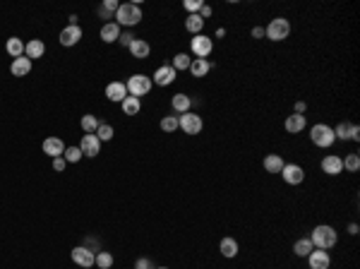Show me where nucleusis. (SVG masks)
Masks as SVG:
<instances>
[{"mask_svg": "<svg viewBox=\"0 0 360 269\" xmlns=\"http://www.w3.org/2000/svg\"><path fill=\"white\" fill-rule=\"evenodd\" d=\"M310 240H312V245L317 247V250H331V247L336 245L338 240V233L334 226L329 224H319L312 228V233H310Z\"/></svg>", "mask_w": 360, "mask_h": 269, "instance_id": "1", "label": "nucleus"}, {"mask_svg": "<svg viewBox=\"0 0 360 269\" xmlns=\"http://www.w3.org/2000/svg\"><path fill=\"white\" fill-rule=\"evenodd\" d=\"M142 22V8L140 3H120L116 12V24L120 27H135Z\"/></svg>", "mask_w": 360, "mask_h": 269, "instance_id": "2", "label": "nucleus"}, {"mask_svg": "<svg viewBox=\"0 0 360 269\" xmlns=\"http://www.w3.org/2000/svg\"><path fill=\"white\" fill-rule=\"evenodd\" d=\"M310 140H312L315 147L329 149L331 144L336 142V137H334V127H329L327 123H317V125L310 127Z\"/></svg>", "mask_w": 360, "mask_h": 269, "instance_id": "3", "label": "nucleus"}, {"mask_svg": "<svg viewBox=\"0 0 360 269\" xmlns=\"http://www.w3.org/2000/svg\"><path fill=\"white\" fill-rule=\"evenodd\" d=\"M264 36L269 41H283V39L291 36V22L286 17H274L272 22L264 27Z\"/></svg>", "mask_w": 360, "mask_h": 269, "instance_id": "4", "label": "nucleus"}, {"mask_svg": "<svg viewBox=\"0 0 360 269\" xmlns=\"http://www.w3.org/2000/svg\"><path fill=\"white\" fill-rule=\"evenodd\" d=\"M202 127H204V123H202V116H197V113L187 111L178 116V130H183L185 134H199Z\"/></svg>", "mask_w": 360, "mask_h": 269, "instance_id": "5", "label": "nucleus"}, {"mask_svg": "<svg viewBox=\"0 0 360 269\" xmlns=\"http://www.w3.org/2000/svg\"><path fill=\"white\" fill-rule=\"evenodd\" d=\"M125 87H127V94H130V97L140 99V97H144V94L151 91L154 82H151V77H147V75H132L125 82Z\"/></svg>", "mask_w": 360, "mask_h": 269, "instance_id": "6", "label": "nucleus"}, {"mask_svg": "<svg viewBox=\"0 0 360 269\" xmlns=\"http://www.w3.org/2000/svg\"><path fill=\"white\" fill-rule=\"evenodd\" d=\"M190 48L195 53V58H209L214 51V39L206 34H197V36H192Z\"/></svg>", "mask_w": 360, "mask_h": 269, "instance_id": "7", "label": "nucleus"}, {"mask_svg": "<svg viewBox=\"0 0 360 269\" xmlns=\"http://www.w3.org/2000/svg\"><path fill=\"white\" fill-rule=\"evenodd\" d=\"M70 257H72V262H74V264H80V267H84V269L94 267V262H96V255H94V250H89L87 245L72 247V253H70Z\"/></svg>", "mask_w": 360, "mask_h": 269, "instance_id": "8", "label": "nucleus"}, {"mask_svg": "<svg viewBox=\"0 0 360 269\" xmlns=\"http://www.w3.org/2000/svg\"><path fill=\"white\" fill-rule=\"evenodd\" d=\"M80 149H82V154H84V157L96 159L99 154H101V142H99V137H96L94 132L84 134V137H82V142H80Z\"/></svg>", "mask_w": 360, "mask_h": 269, "instance_id": "9", "label": "nucleus"}, {"mask_svg": "<svg viewBox=\"0 0 360 269\" xmlns=\"http://www.w3.org/2000/svg\"><path fill=\"white\" fill-rule=\"evenodd\" d=\"M281 178L286 180L288 185H300L302 180H305V171H302V166H298V164H286L283 171H281Z\"/></svg>", "mask_w": 360, "mask_h": 269, "instance_id": "10", "label": "nucleus"}, {"mask_svg": "<svg viewBox=\"0 0 360 269\" xmlns=\"http://www.w3.org/2000/svg\"><path fill=\"white\" fill-rule=\"evenodd\" d=\"M176 77H178L176 67H173V65H161L154 72V80H151V82L159 84V87H168V84L176 82Z\"/></svg>", "mask_w": 360, "mask_h": 269, "instance_id": "11", "label": "nucleus"}, {"mask_svg": "<svg viewBox=\"0 0 360 269\" xmlns=\"http://www.w3.org/2000/svg\"><path fill=\"white\" fill-rule=\"evenodd\" d=\"M127 97H130V94H127L125 82H110L108 87H106V99L113 101V104H123Z\"/></svg>", "mask_w": 360, "mask_h": 269, "instance_id": "12", "label": "nucleus"}, {"mask_svg": "<svg viewBox=\"0 0 360 269\" xmlns=\"http://www.w3.org/2000/svg\"><path fill=\"white\" fill-rule=\"evenodd\" d=\"M80 39H82V29H80V24H67L65 29L60 31V44L63 46H77L80 44Z\"/></svg>", "mask_w": 360, "mask_h": 269, "instance_id": "13", "label": "nucleus"}, {"mask_svg": "<svg viewBox=\"0 0 360 269\" xmlns=\"http://www.w3.org/2000/svg\"><path fill=\"white\" fill-rule=\"evenodd\" d=\"M308 262H310V269H329L331 264V257H329V250H312L308 255Z\"/></svg>", "mask_w": 360, "mask_h": 269, "instance_id": "14", "label": "nucleus"}, {"mask_svg": "<svg viewBox=\"0 0 360 269\" xmlns=\"http://www.w3.org/2000/svg\"><path fill=\"white\" fill-rule=\"evenodd\" d=\"M344 157H336V154H329V157L322 159V171L327 173V176H338V173H344V161H341Z\"/></svg>", "mask_w": 360, "mask_h": 269, "instance_id": "15", "label": "nucleus"}, {"mask_svg": "<svg viewBox=\"0 0 360 269\" xmlns=\"http://www.w3.org/2000/svg\"><path fill=\"white\" fill-rule=\"evenodd\" d=\"M44 154H48L51 159H58L65 154V142L60 137H46L44 140Z\"/></svg>", "mask_w": 360, "mask_h": 269, "instance_id": "16", "label": "nucleus"}, {"mask_svg": "<svg viewBox=\"0 0 360 269\" xmlns=\"http://www.w3.org/2000/svg\"><path fill=\"white\" fill-rule=\"evenodd\" d=\"M283 127H286V132L298 134V132H302V130L308 127V118L300 116V113H291V116L286 118V123H283Z\"/></svg>", "mask_w": 360, "mask_h": 269, "instance_id": "17", "label": "nucleus"}, {"mask_svg": "<svg viewBox=\"0 0 360 269\" xmlns=\"http://www.w3.org/2000/svg\"><path fill=\"white\" fill-rule=\"evenodd\" d=\"M46 53V44L41 41V39H31V41H27V46H24V55L34 63L36 58H41Z\"/></svg>", "mask_w": 360, "mask_h": 269, "instance_id": "18", "label": "nucleus"}, {"mask_svg": "<svg viewBox=\"0 0 360 269\" xmlns=\"http://www.w3.org/2000/svg\"><path fill=\"white\" fill-rule=\"evenodd\" d=\"M212 67H214V63H209L206 58H192L190 72H192V77H206L212 72Z\"/></svg>", "mask_w": 360, "mask_h": 269, "instance_id": "19", "label": "nucleus"}, {"mask_svg": "<svg viewBox=\"0 0 360 269\" xmlns=\"http://www.w3.org/2000/svg\"><path fill=\"white\" fill-rule=\"evenodd\" d=\"M262 166H264L267 173H281L283 171V166H286V161H283L281 154H267L264 161H262Z\"/></svg>", "mask_w": 360, "mask_h": 269, "instance_id": "20", "label": "nucleus"}, {"mask_svg": "<svg viewBox=\"0 0 360 269\" xmlns=\"http://www.w3.org/2000/svg\"><path fill=\"white\" fill-rule=\"evenodd\" d=\"M118 8H120V3H118V0H103L101 5L96 8V15L101 17V20H116Z\"/></svg>", "mask_w": 360, "mask_h": 269, "instance_id": "21", "label": "nucleus"}, {"mask_svg": "<svg viewBox=\"0 0 360 269\" xmlns=\"http://www.w3.org/2000/svg\"><path fill=\"white\" fill-rule=\"evenodd\" d=\"M118 39H120V24L116 22H106L101 27V41L103 44H116Z\"/></svg>", "mask_w": 360, "mask_h": 269, "instance_id": "22", "label": "nucleus"}, {"mask_svg": "<svg viewBox=\"0 0 360 269\" xmlns=\"http://www.w3.org/2000/svg\"><path fill=\"white\" fill-rule=\"evenodd\" d=\"M127 51L132 53V58H137V60H144V58H149V53H151V46L144 41V39H135L132 44H130V48Z\"/></svg>", "mask_w": 360, "mask_h": 269, "instance_id": "23", "label": "nucleus"}, {"mask_svg": "<svg viewBox=\"0 0 360 269\" xmlns=\"http://www.w3.org/2000/svg\"><path fill=\"white\" fill-rule=\"evenodd\" d=\"M219 250L223 257H228V260H233V257H238V253H240V247H238V240L231 238V236H226V238L219 243Z\"/></svg>", "mask_w": 360, "mask_h": 269, "instance_id": "24", "label": "nucleus"}, {"mask_svg": "<svg viewBox=\"0 0 360 269\" xmlns=\"http://www.w3.org/2000/svg\"><path fill=\"white\" fill-rule=\"evenodd\" d=\"M10 72L15 77H24L31 72V60L27 58V55H22V58H15L12 60V65H10Z\"/></svg>", "mask_w": 360, "mask_h": 269, "instance_id": "25", "label": "nucleus"}, {"mask_svg": "<svg viewBox=\"0 0 360 269\" xmlns=\"http://www.w3.org/2000/svg\"><path fill=\"white\" fill-rule=\"evenodd\" d=\"M170 108L176 113H187L192 111V99L187 94H176V97L170 99Z\"/></svg>", "mask_w": 360, "mask_h": 269, "instance_id": "26", "label": "nucleus"}, {"mask_svg": "<svg viewBox=\"0 0 360 269\" xmlns=\"http://www.w3.org/2000/svg\"><path fill=\"white\" fill-rule=\"evenodd\" d=\"M24 46L27 44H24L20 36H10L8 44H5V51H8L10 55H12V60H15V58H22L24 55Z\"/></svg>", "mask_w": 360, "mask_h": 269, "instance_id": "27", "label": "nucleus"}, {"mask_svg": "<svg viewBox=\"0 0 360 269\" xmlns=\"http://www.w3.org/2000/svg\"><path fill=\"white\" fill-rule=\"evenodd\" d=\"M185 29L190 31V34H202V29H204V20L199 15H187V20H185Z\"/></svg>", "mask_w": 360, "mask_h": 269, "instance_id": "28", "label": "nucleus"}, {"mask_svg": "<svg viewBox=\"0 0 360 269\" xmlns=\"http://www.w3.org/2000/svg\"><path fill=\"white\" fill-rule=\"evenodd\" d=\"M120 106H123V113H125V116H137V113L142 111V101L137 97H127Z\"/></svg>", "mask_w": 360, "mask_h": 269, "instance_id": "29", "label": "nucleus"}, {"mask_svg": "<svg viewBox=\"0 0 360 269\" xmlns=\"http://www.w3.org/2000/svg\"><path fill=\"white\" fill-rule=\"evenodd\" d=\"M315 250V245H312V240L310 238H300V240H295V245H293V253L298 255V257H308L310 253Z\"/></svg>", "mask_w": 360, "mask_h": 269, "instance_id": "30", "label": "nucleus"}, {"mask_svg": "<svg viewBox=\"0 0 360 269\" xmlns=\"http://www.w3.org/2000/svg\"><path fill=\"white\" fill-rule=\"evenodd\" d=\"M99 125H101V120L96 118V116H91V113L82 116V130H84V134L96 132V130H99Z\"/></svg>", "mask_w": 360, "mask_h": 269, "instance_id": "31", "label": "nucleus"}, {"mask_svg": "<svg viewBox=\"0 0 360 269\" xmlns=\"http://www.w3.org/2000/svg\"><path fill=\"white\" fill-rule=\"evenodd\" d=\"M99 269H110L113 267V255L108 250H101V253H96V262H94Z\"/></svg>", "mask_w": 360, "mask_h": 269, "instance_id": "32", "label": "nucleus"}, {"mask_svg": "<svg viewBox=\"0 0 360 269\" xmlns=\"http://www.w3.org/2000/svg\"><path fill=\"white\" fill-rule=\"evenodd\" d=\"M344 161V168L346 171H351L355 173L360 168V157H358V151H353V154H346V159H341Z\"/></svg>", "mask_w": 360, "mask_h": 269, "instance_id": "33", "label": "nucleus"}, {"mask_svg": "<svg viewBox=\"0 0 360 269\" xmlns=\"http://www.w3.org/2000/svg\"><path fill=\"white\" fill-rule=\"evenodd\" d=\"M96 137H99V142H110V140H113V127L108 125V123H101V125H99V130H96Z\"/></svg>", "mask_w": 360, "mask_h": 269, "instance_id": "34", "label": "nucleus"}, {"mask_svg": "<svg viewBox=\"0 0 360 269\" xmlns=\"http://www.w3.org/2000/svg\"><path fill=\"white\" fill-rule=\"evenodd\" d=\"M190 63H192V58L187 55V53H178L176 58H173V67H176V72H180V70H190Z\"/></svg>", "mask_w": 360, "mask_h": 269, "instance_id": "35", "label": "nucleus"}, {"mask_svg": "<svg viewBox=\"0 0 360 269\" xmlns=\"http://www.w3.org/2000/svg\"><path fill=\"white\" fill-rule=\"evenodd\" d=\"M82 157H84V154H82L80 147H65V154H63V159H65L67 164H77Z\"/></svg>", "mask_w": 360, "mask_h": 269, "instance_id": "36", "label": "nucleus"}, {"mask_svg": "<svg viewBox=\"0 0 360 269\" xmlns=\"http://www.w3.org/2000/svg\"><path fill=\"white\" fill-rule=\"evenodd\" d=\"M161 130L163 132H176L178 130V118L176 116H166V118H161Z\"/></svg>", "mask_w": 360, "mask_h": 269, "instance_id": "37", "label": "nucleus"}, {"mask_svg": "<svg viewBox=\"0 0 360 269\" xmlns=\"http://www.w3.org/2000/svg\"><path fill=\"white\" fill-rule=\"evenodd\" d=\"M348 125H351V123H338L336 127H334V137H336V140H348Z\"/></svg>", "mask_w": 360, "mask_h": 269, "instance_id": "38", "label": "nucleus"}, {"mask_svg": "<svg viewBox=\"0 0 360 269\" xmlns=\"http://www.w3.org/2000/svg\"><path fill=\"white\" fill-rule=\"evenodd\" d=\"M183 5H185V10H187L190 15H197L199 10H202V5H204V3H202V0H185Z\"/></svg>", "mask_w": 360, "mask_h": 269, "instance_id": "39", "label": "nucleus"}, {"mask_svg": "<svg viewBox=\"0 0 360 269\" xmlns=\"http://www.w3.org/2000/svg\"><path fill=\"white\" fill-rule=\"evenodd\" d=\"M135 41V34L132 31H120V39H118V44L125 46V48H130V44Z\"/></svg>", "mask_w": 360, "mask_h": 269, "instance_id": "40", "label": "nucleus"}, {"mask_svg": "<svg viewBox=\"0 0 360 269\" xmlns=\"http://www.w3.org/2000/svg\"><path fill=\"white\" fill-rule=\"evenodd\" d=\"M348 140H353V142H360V127L355 125V123H351V125H348Z\"/></svg>", "mask_w": 360, "mask_h": 269, "instance_id": "41", "label": "nucleus"}, {"mask_svg": "<svg viewBox=\"0 0 360 269\" xmlns=\"http://www.w3.org/2000/svg\"><path fill=\"white\" fill-rule=\"evenodd\" d=\"M135 269H154V262L149 260V257H140V260L135 262Z\"/></svg>", "mask_w": 360, "mask_h": 269, "instance_id": "42", "label": "nucleus"}, {"mask_svg": "<svg viewBox=\"0 0 360 269\" xmlns=\"http://www.w3.org/2000/svg\"><path fill=\"white\" fill-rule=\"evenodd\" d=\"M65 166H67V161L63 157H58V159H53V171H65Z\"/></svg>", "mask_w": 360, "mask_h": 269, "instance_id": "43", "label": "nucleus"}, {"mask_svg": "<svg viewBox=\"0 0 360 269\" xmlns=\"http://www.w3.org/2000/svg\"><path fill=\"white\" fill-rule=\"evenodd\" d=\"M212 12H214V10H212V5H206V3H204V5H202V10H199L197 15H199V17H202V20H204V22H206V17H212Z\"/></svg>", "mask_w": 360, "mask_h": 269, "instance_id": "44", "label": "nucleus"}, {"mask_svg": "<svg viewBox=\"0 0 360 269\" xmlns=\"http://www.w3.org/2000/svg\"><path fill=\"white\" fill-rule=\"evenodd\" d=\"M252 39H264V27H252Z\"/></svg>", "mask_w": 360, "mask_h": 269, "instance_id": "45", "label": "nucleus"}, {"mask_svg": "<svg viewBox=\"0 0 360 269\" xmlns=\"http://www.w3.org/2000/svg\"><path fill=\"white\" fill-rule=\"evenodd\" d=\"M305 111H308V104H305V101H295V113H300L302 116Z\"/></svg>", "mask_w": 360, "mask_h": 269, "instance_id": "46", "label": "nucleus"}, {"mask_svg": "<svg viewBox=\"0 0 360 269\" xmlns=\"http://www.w3.org/2000/svg\"><path fill=\"white\" fill-rule=\"evenodd\" d=\"M348 233H351V236H358V224H355V221L348 224Z\"/></svg>", "mask_w": 360, "mask_h": 269, "instance_id": "47", "label": "nucleus"}, {"mask_svg": "<svg viewBox=\"0 0 360 269\" xmlns=\"http://www.w3.org/2000/svg\"><path fill=\"white\" fill-rule=\"evenodd\" d=\"M156 269H168V267H156Z\"/></svg>", "mask_w": 360, "mask_h": 269, "instance_id": "48", "label": "nucleus"}]
</instances>
